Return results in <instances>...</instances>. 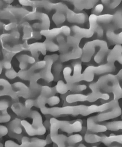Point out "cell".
<instances>
[{"mask_svg":"<svg viewBox=\"0 0 122 147\" xmlns=\"http://www.w3.org/2000/svg\"><path fill=\"white\" fill-rule=\"evenodd\" d=\"M103 4L107 7L108 8L111 9H115L120 4V1H101Z\"/></svg>","mask_w":122,"mask_h":147,"instance_id":"cell-30","label":"cell"},{"mask_svg":"<svg viewBox=\"0 0 122 147\" xmlns=\"http://www.w3.org/2000/svg\"><path fill=\"white\" fill-rule=\"evenodd\" d=\"M12 89L17 96L24 98H28L31 95V90L24 83L17 82L13 84Z\"/></svg>","mask_w":122,"mask_h":147,"instance_id":"cell-14","label":"cell"},{"mask_svg":"<svg viewBox=\"0 0 122 147\" xmlns=\"http://www.w3.org/2000/svg\"><path fill=\"white\" fill-rule=\"evenodd\" d=\"M82 140L81 135L78 134L73 135L67 137V144L69 146H72L81 142Z\"/></svg>","mask_w":122,"mask_h":147,"instance_id":"cell-28","label":"cell"},{"mask_svg":"<svg viewBox=\"0 0 122 147\" xmlns=\"http://www.w3.org/2000/svg\"><path fill=\"white\" fill-rule=\"evenodd\" d=\"M89 87L92 92H99L102 90L113 93L114 100L122 97V89L117 77L111 74L100 77L96 82L90 84Z\"/></svg>","mask_w":122,"mask_h":147,"instance_id":"cell-1","label":"cell"},{"mask_svg":"<svg viewBox=\"0 0 122 147\" xmlns=\"http://www.w3.org/2000/svg\"><path fill=\"white\" fill-rule=\"evenodd\" d=\"M98 1H74L72 2L75 7V10L77 12L84 9L93 8Z\"/></svg>","mask_w":122,"mask_h":147,"instance_id":"cell-18","label":"cell"},{"mask_svg":"<svg viewBox=\"0 0 122 147\" xmlns=\"http://www.w3.org/2000/svg\"><path fill=\"white\" fill-rule=\"evenodd\" d=\"M61 33H62L61 28L54 29L51 30L43 31L44 35L49 38L54 37Z\"/></svg>","mask_w":122,"mask_h":147,"instance_id":"cell-31","label":"cell"},{"mask_svg":"<svg viewBox=\"0 0 122 147\" xmlns=\"http://www.w3.org/2000/svg\"><path fill=\"white\" fill-rule=\"evenodd\" d=\"M104 26L108 40L113 43L122 44V32L118 34L115 33L114 26L111 23L104 24Z\"/></svg>","mask_w":122,"mask_h":147,"instance_id":"cell-11","label":"cell"},{"mask_svg":"<svg viewBox=\"0 0 122 147\" xmlns=\"http://www.w3.org/2000/svg\"><path fill=\"white\" fill-rule=\"evenodd\" d=\"M65 13L67 20L71 23L82 24L85 23L89 19L86 13L82 12H75L69 8Z\"/></svg>","mask_w":122,"mask_h":147,"instance_id":"cell-10","label":"cell"},{"mask_svg":"<svg viewBox=\"0 0 122 147\" xmlns=\"http://www.w3.org/2000/svg\"><path fill=\"white\" fill-rule=\"evenodd\" d=\"M21 120L18 118H16L10 122L8 125V127L9 130L17 135L22 134V127Z\"/></svg>","mask_w":122,"mask_h":147,"instance_id":"cell-20","label":"cell"},{"mask_svg":"<svg viewBox=\"0 0 122 147\" xmlns=\"http://www.w3.org/2000/svg\"><path fill=\"white\" fill-rule=\"evenodd\" d=\"M95 33L96 34L98 37L99 38H102L104 35L103 27L102 26L98 24Z\"/></svg>","mask_w":122,"mask_h":147,"instance_id":"cell-40","label":"cell"},{"mask_svg":"<svg viewBox=\"0 0 122 147\" xmlns=\"http://www.w3.org/2000/svg\"><path fill=\"white\" fill-rule=\"evenodd\" d=\"M32 118V124L24 120L21 121L22 126L25 129L27 134L29 136L42 135L46 132V128L42 123V117L37 111H30L26 117Z\"/></svg>","mask_w":122,"mask_h":147,"instance_id":"cell-3","label":"cell"},{"mask_svg":"<svg viewBox=\"0 0 122 147\" xmlns=\"http://www.w3.org/2000/svg\"><path fill=\"white\" fill-rule=\"evenodd\" d=\"M101 142L107 146H109L111 143L114 142H118L122 144V135H111L109 136H102Z\"/></svg>","mask_w":122,"mask_h":147,"instance_id":"cell-21","label":"cell"},{"mask_svg":"<svg viewBox=\"0 0 122 147\" xmlns=\"http://www.w3.org/2000/svg\"><path fill=\"white\" fill-rule=\"evenodd\" d=\"M44 44L46 45L47 49L49 50L52 51H55L59 50V46L53 43V42L47 41L46 42V43Z\"/></svg>","mask_w":122,"mask_h":147,"instance_id":"cell-35","label":"cell"},{"mask_svg":"<svg viewBox=\"0 0 122 147\" xmlns=\"http://www.w3.org/2000/svg\"><path fill=\"white\" fill-rule=\"evenodd\" d=\"M85 146L84 145H83L82 144H80L79 146Z\"/></svg>","mask_w":122,"mask_h":147,"instance_id":"cell-46","label":"cell"},{"mask_svg":"<svg viewBox=\"0 0 122 147\" xmlns=\"http://www.w3.org/2000/svg\"><path fill=\"white\" fill-rule=\"evenodd\" d=\"M11 109L17 115L22 117H26L30 111V110L28 109L25 106L19 102H16L13 104Z\"/></svg>","mask_w":122,"mask_h":147,"instance_id":"cell-19","label":"cell"},{"mask_svg":"<svg viewBox=\"0 0 122 147\" xmlns=\"http://www.w3.org/2000/svg\"><path fill=\"white\" fill-rule=\"evenodd\" d=\"M0 134H1V137H3L8 134V129L5 126L1 125L0 127Z\"/></svg>","mask_w":122,"mask_h":147,"instance_id":"cell-44","label":"cell"},{"mask_svg":"<svg viewBox=\"0 0 122 147\" xmlns=\"http://www.w3.org/2000/svg\"><path fill=\"white\" fill-rule=\"evenodd\" d=\"M53 57H47L46 58V65L44 69L40 74L41 78L44 79L47 82L53 81L54 77L51 71V66L53 63Z\"/></svg>","mask_w":122,"mask_h":147,"instance_id":"cell-17","label":"cell"},{"mask_svg":"<svg viewBox=\"0 0 122 147\" xmlns=\"http://www.w3.org/2000/svg\"><path fill=\"white\" fill-rule=\"evenodd\" d=\"M113 15L110 13H105L97 16V20L98 23L106 24L113 22Z\"/></svg>","mask_w":122,"mask_h":147,"instance_id":"cell-27","label":"cell"},{"mask_svg":"<svg viewBox=\"0 0 122 147\" xmlns=\"http://www.w3.org/2000/svg\"><path fill=\"white\" fill-rule=\"evenodd\" d=\"M35 104V101L32 99H29L26 101L25 106H24L28 109L30 110L31 108L34 106Z\"/></svg>","mask_w":122,"mask_h":147,"instance_id":"cell-43","label":"cell"},{"mask_svg":"<svg viewBox=\"0 0 122 147\" xmlns=\"http://www.w3.org/2000/svg\"><path fill=\"white\" fill-rule=\"evenodd\" d=\"M63 68V66L61 63L58 62L56 63L55 64L54 69L55 73V78H57V76H60L61 72L62 71Z\"/></svg>","mask_w":122,"mask_h":147,"instance_id":"cell-37","label":"cell"},{"mask_svg":"<svg viewBox=\"0 0 122 147\" xmlns=\"http://www.w3.org/2000/svg\"><path fill=\"white\" fill-rule=\"evenodd\" d=\"M1 96L9 95L12 92V86L7 80L1 79Z\"/></svg>","mask_w":122,"mask_h":147,"instance_id":"cell-22","label":"cell"},{"mask_svg":"<svg viewBox=\"0 0 122 147\" xmlns=\"http://www.w3.org/2000/svg\"><path fill=\"white\" fill-rule=\"evenodd\" d=\"M88 20L89 28H84L76 25L73 26L71 27V29L74 34L81 38H90L93 36L98 25L97 16L92 14L89 16Z\"/></svg>","mask_w":122,"mask_h":147,"instance_id":"cell-6","label":"cell"},{"mask_svg":"<svg viewBox=\"0 0 122 147\" xmlns=\"http://www.w3.org/2000/svg\"><path fill=\"white\" fill-rule=\"evenodd\" d=\"M60 102L59 98L56 96H52L47 100V103L51 106H54L58 104Z\"/></svg>","mask_w":122,"mask_h":147,"instance_id":"cell-36","label":"cell"},{"mask_svg":"<svg viewBox=\"0 0 122 147\" xmlns=\"http://www.w3.org/2000/svg\"><path fill=\"white\" fill-rule=\"evenodd\" d=\"M22 144L21 147H44L47 144L46 140L37 138H33L30 139L24 136L22 139Z\"/></svg>","mask_w":122,"mask_h":147,"instance_id":"cell-16","label":"cell"},{"mask_svg":"<svg viewBox=\"0 0 122 147\" xmlns=\"http://www.w3.org/2000/svg\"><path fill=\"white\" fill-rule=\"evenodd\" d=\"M95 116L89 117L87 120V129L89 131L94 133L103 132L107 130L105 125L97 123Z\"/></svg>","mask_w":122,"mask_h":147,"instance_id":"cell-12","label":"cell"},{"mask_svg":"<svg viewBox=\"0 0 122 147\" xmlns=\"http://www.w3.org/2000/svg\"><path fill=\"white\" fill-rule=\"evenodd\" d=\"M9 106V103L7 100H2L1 101V111L2 113H6L7 109Z\"/></svg>","mask_w":122,"mask_h":147,"instance_id":"cell-39","label":"cell"},{"mask_svg":"<svg viewBox=\"0 0 122 147\" xmlns=\"http://www.w3.org/2000/svg\"><path fill=\"white\" fill-rule=\"evenodd\" d=\"M2 114L1 116V123H6L11 119V116L8 113Z\"/></svg>","mask_w":122,"mask_h":147,"instance_id":"cell-41","label":"cell"},{"mask_svg":"<svg viewBox=\"0 0 122 147\" xmlns=\"http://www.w3.org/2000/svg\"><path fill=\"white\" fill-rule=\"evenodd\" d=\"M121 114V109L117 100L111 109L96 115L95 119L97 122H102L117 117Z\"/></svg>","mask_w":122,"mask_h":147,"instance_id":"cell-8","label":"cell"},{"mask_svg":"<svg viewBox=\"0 0 122 147\" xmlns=\"http://www.w3.org/2000/svg\"><path fill=\"white\" fill-rule=\"evenodd\" d=\"M62 33L65 36H70L71 30V28L67 26H63L61 27Z\"/></svg>","mask_w":122,"mask_h":147,"instance_id":"cell-42","label":"cell"},{"mask_svg":"<svg viewBox=\"0 0 122 147\" xmlns=\"http://www.w3.org/2000/svg\"><path fill=\"white\" fill-rule=\"evenodd\" d=\"M57 41L59 44V50L61 54L67 53L69 47L67 42H66L64 37L62 35L59 36L57 38Z\"/></svg>","mask_w":122,"mask_h":147,"instance_id":"cell-24","label":"cell"},{"mask_svg":"<svg viewBox=\"0 0 122 147\" xmlns=\"http://www.w3.org/2000/svg\"><path fill=\"white\" fill-rule=\"evenodd\" d=\"M73 64L74 70L72 75L71 74L72 69L71 67L67 66L63 69L64 78L67 83H75L83 81L81 62L80 61H76Z\"/></svg>","mask_w":122,"mask_h":147,"instance_id":"cell-7","label":"cell"},{"mask_svg":"<svg viewBox=\"0 0 122 147\" xmlns=\"http://www.w3.org/2000/svg\"><path fill=\"white\" fill-rule=\"evenodd\" d=\"M115 69L114 63L107 62V63L98 66H88L82 74L83 81L91 82L93 81L95 74L113 72Z\"/></svg>","mask_w":122,"mask_h":147,"instance_id":"cell-4","label":"cell"},{"mask_svg":"<svg viewBox=\"0 0 122 147\" xmlns=\"http://www.w3.org/2000/svg\"><path fill=\"white\" fill-rule=\"evenodd\" d=\"M5 75L7 78L10 79H13L18 76V73L13 69H10L6 71Z\"/></svg>","mask_w":122,"mask_h":147,"instance_id":"cell-38","label":"cell"},{"mask_svg":"<svg viewBox=\"0 0 122 147\" xmlns=\"http://www.w3.org/2000/svg\"><path fill=\"white\" fill-rule=\"evenodd\" d=\"M41 95L47 97L51 95L53 93V90L48 86H43L41 87Z\"/></svg>","mask_w":122,"mask_h":147,"instance_id":"cell-33","label":"cell"},{"mask_svg":"<svg viewBox=\"0 0 122 147\" xmlns=\"http://www.w3.org/2000/svg\"><path fill=\"white\" fill-rule=\"evenodd\" d=\"M104 125L106 126L108 130L117 131L122 129V121L108 122Z\"/></svg>","mask_w":122,"mask_h":147,"instance_id":"cell-23","label":"cell"},{"mask_svg":"<svg viewBox=\"0 0 122 147\" xmlns=\"http://www.w3.org/2000/svg\"><path fill=\"white\" fill-rule=\"evenodd\" d=\"M101 139L102 136L92 133H86L84 136L85 141L91 144L100 142L101 141Z\"/></svg>","mask_w":122,"mask_h":147,"instance_id":"cell-25","label":"cell"},{"mask_svg":"<svg viewBox=\"0 0 122 147\" xmlns=\"http://www.w3.org/2000/svg\"><path fill=\"white\" fill-rule=\"evenodd\" d=\"M50 137L53 139L58 134L59 129L69 134L81 131L82 129V124L81 121H76L71 123L67 121L59 120L54 117L51 118L50 121Z\"/></svg>","mask_w":122,"mask_h":147,"instance_id":"cell-2","label":"cell"},{"mask_svg":"<svg viewBox=\"0 0 122 147\" xmlns=\"http://www.w3.org/2000/svg\"><path fill=\"white\" fill-rule=\"evenodd\" d=\"M106 42L100 39H96L88 42L82 49V55L81 61L84 63L89 62L97 49L108 48Z\"/></svg>","mask_w":122,"mask_h":147,"instance_id":"cell-5","label":"cell"},{"mask_svg":"<svg viewBox=\"0 0 122 147\" xmlns=\"http://www.w3.org/2000/svg\"><path fill=\"white\" fill-rule=\"evenodd\" d=\"M93 8L92 14L98 16L100 15L103 11L104 6L102 3H99L95 5Z\"/></svg>","mask_w":122,"mask_h":147,"instance_id":"cell-34","label":"cell"},{"mask_svg":"<svg viewBox=\"0 0 122 147\" xmlns=\"http://www.w3.org/2000/svg\"><path fill=\"white\" fill-rule=\"evenodd\" d=\"M3 66L6 69H10L11 68V65L9 61H6L3 63Z\"/></svg>","mask_w":122,"mask_h":147,"instance_id":"cell-45","label":"cell"},{"mask_svg":"<svg viewBox=\"0 0 122 147\" xmlns=\"http://www.w3.org/2000/svg\"><path fill=\"white\" fill-rule=\"evenodd\" d=\"M82 38L74 34L68 36L67 43L69 47L72 48L79 46V45Z\"/></svg>","mask_w":122,"mask_h":147,"instance_id":"cell-29","label":"cell"},{"mask_svg":"<svg viewBox=\"0 0 122 147\" xmlns=\"http://www.w3.org/2000/svg\"><path fill=\"white\" fill-rule=\"evenodd\" d=\"M87 88V86L84 84H78L75 83H65L61 80L59 83L58 89L59 93L64 94L69 90L71 92H79L83 91Z\"/></svg>","mask_w":122,"mask_h":147,"instance_id":"cell-9","label":"cell"},{"mask_svg":"<svg viewBox=\"0 0 122 147\" xmlns=\"http://www.w3.org/2000/svg\"><path fill=\"white\" fill-rule=\"evenodd\" d=\"M113 15V23L117 27L122 29V9L116 10Z\"/></svg>","mask_w":122,"mask_h":147,"instance_id":"cell-26","label":"cell"},{"mask_svg":"<svg viewBox=\"0 0 122 147\" xmlns=\"http://www.w3.org/2000/svg\"><path fill=\"white\" fill-rule=\"evenodd\" d=\"M82 49L79 46L72 47V50L67 53L61 54L60 56L61 62L67 61L71 59L81 58L82 55Z\"/></svg>","mask_w":122,"mask_h":147,"instance_id":"cell-13","label":"cell"},{"mask_svg":"<svg viewBox=\"0 0 122 147\" xmlns=\"http://www.w3.org/2000/svg\"><path fill=\"white\" fill-rule=\"evenodd\" d=\"M54 20L58 24H61L63 23L66 19V16L63 13L59 11L54 16Z\"/></svg>","mask_w":122,"mask_h":147,"instance_id":"cell-32","label":"cell"},{"mask_svg":"<svg viewBox=\"0 0 122 147\" xmlns=\"http://www.w3.org/2000/svg\"><path fill=\"white\" fill-rule=\"evenodd\" d=\"M122 47L121 45H117L108 54L107 61V62L114 63L117 61L122 64Z\"/></svg>","mask_w":122,"mask_h":147,"instance_id":"cell-15","label":"cell"}]
</instances>
